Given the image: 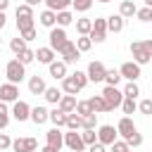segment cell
<instances>
[{"label": "cell", "instance_id": "6da1fadb", "mask_svg": "<svg viewBox=\"0 0 152 152\" xmlns=\"http://www.w3.org/2000/svg\"><path fill=\"white\" fill-rule=\"evenodd\" d=\"M131 55H133V62L135 64H147L152 62V38L147 40H133L131 43Z\"/></svg>", "mask_w": 152, "mask_h": 152}, {"label": "cell", "instance_id": "7a4b0ae2", "mask_svg": "<svg viewBox=\"0 0 152 152\" xmlns=\"http://www.w3.org/2000/svg\"><path fill=\"white\" fill-rule=\"evenodd\" d=\"M5 76H7V83L19 86V83L26 78V66L14 57V59H10V62H7V66H5Z\"/></svg>", "mask_w": 152, "mask_h": 152}, {"label": "cell", "instance_id": "3957f363", "mask_svg": "<svg viewBox=\"0 0 152 152\" xmlns=\"http://www.w3.org/2000/svg\"><path fill=\"white\" fill-rule=\"evenodd\" d=\"M100 95L104 97V102H107L109 109H116V107H121V102H124V93H121L119 86H104Z\"/></svg>", "mask_w": 152, "mask_h": 152}, {"label": "cell", "instance_id": "277c9868", "mask_svg": "<svg viewBox=\"0 0 152 152\" xmlns=\"http://www.w3.org/2000/svg\"><path fill=\"white\" fill-rule=\"evenodd\" d=\"M107 19L104 17H97L95 21H93V28H90V33H88V38L93 40V43H104V38H107Z\"/></svg>", "mask_w": 152, "mask_h": 152}, {"label": "cell", "instance_id": "5b68a950", "mask_svg": "<svg viewBox=\"0 0 152 152\" xmlns=\"http://www.w3.org/2000/svg\"><path fill=\"white\" fill-rule=\"evenodd\" d=\"M104 74H107V66H104L102 62H97V59H93V62L88 64V69H86V76H88V81H93V83H102V81H104Z\"/></svg>", "mask_w": 152, "mask_h": 152}, {"label": "cell", "instance_id": "8992f818", "mask_svg": "<svg viewBox=\"0 0 152 152\" xmlns=\"http://www.w3.org/2000/svg\"><path fill=\"white\" fill-rule=\"evenodd\" d=\"M10 116L14 119V121H28L31 119V107H28V102H24V100H17V102H12V112H10Z\"/></svg>", "mask_w": 152, "mask_h": 152}, {"label": "cell", "instance_id": "52a82bcc", "mask_svg": "<svg viewBox=\"0 0 152 152\" xmlns=\"http://www.w3.org/2000/svg\"><path fill=\"white\" fill-rule=\"evenodd\" d=\"M119 74H121V78H126V81H138V78L142 76V69H140V64H135V62L131 59V62H124V64L119 66Z\"/></svg>", "mask_w": 152, "mask_h": 152}, {"label": "cell", "instance_id": "ba28073f", "mask_svg": "<svg viewBox=\"0 0 152 152\" xmlns=\"http://www.w3.org/2000/svg\"><path fill=\"white\" fill-rule=\"evenodd\" d=\"M48 40H50V48H52L55 52H59L69 38H66V31H64V28L55 26V28H50V36H48Z\"/></svg>", "mask_w": 152, "mask_h": 152}, {"label": "cell", "instance_id": "9c48e42d", "mask_svg": "<svg viewBox=\"0 0 152 152\" xmlns=\"http://www.w3.org/2000/svg\"><path fill=\"white\" fill-rule=\"evenodd\" d=\"M59 57H62V62H64V64H74V62H78V59H81V52L76 50V43H74V40H66V43H64V48L59 50Z\"/></svg>", "mask_w": 152, "mask_h": 152}, {"label": "cell", "instance_id": "30bf717a", "mask_svg": "<svg viewBox=\"0 0 152 152\" xmlns=\"http://www.w3.org/2000/svg\"><path fill=\"white\" fill-rule=\"evenodd\" d=\"M114 140H119V133L112 124H104V126H97V142L102 145H112Z\"/></svg>", "mask_w": 152, "mask_h": 152}, {"label": "cell", "instance_id": "8fae6325", "mask_svg": "<svg viewBox=\"0 0 152 152\" xmlns=\"http://www.w3.org/2000/svg\"><path fill=\"white\" fill-rule=\"evenodd\" d=\"M116 133L121 135V140H128L133 133H138V128H135V124H133L131 116H121L119 124H116Z\"/></svg>", "mask_w": 152, "mask_h": 152}, {"label": "cell", "instance_id": "7c38bea8", "mask_svg": "<svg viewBox=\"0 0 152 152\" xmlns=\"http://www.w3.org/2000/svg\"><path fill=\"white\" fill-rule=\"evenodd\" d=\"M45 145L59 152V150L64 147V133H62V131H59L57 126H55V128H50V131L45 133Z\"/></svg>", "mask_w": 152, "mask_h": 152}, {"label": "cell", "instance_id": "4fadbf2b", "mask_svg": "<svg viewBox=\"0 0 152 152\" xmlns=\"http://www.w3.org/2000/svg\"><path fill=\"white\" fill-rule=\"evenodd\" d=\"M64 147H69L71 152H83V150H86V145H83L81 133H76V131L64 133Z\"/></svg>", "mask_w": 152, "mask_h": 152}, {"label": "cell", "instance_id": "5bb4252c", "mask_svg": "<svg viewBox=\"0 0 152 152\" xmlns=\"http://www.w3.org/2000/svg\"><path fill=\"white\" fill-rule=\"evenodd\" d=\"M12 150L14 152H36L38 140L36 138H17V140H12Z\"/></svg>", "mask_w": 152, "mask_h": 152}, {"label": "cell", "instance_id": "9a60e30c", "mask_svg": "<svg viewBox=\"0 0 152 152\" xmlns=\"http://www.w3.org/2000/svg\"><path fill=\"white\" fill-rule=\"evenodd\" d=\"M19 100V86L14 83H2L0 86V102H17Z\"/></svg>", "mask_w": 152, "mask_h": 152}, {"label": "cell", "instance_id": "2e32d148", "mask_svg": "<svg viewBox=\"0 0 152 152\" xmlns=\"http://www.w3.org/2000/svg\"><path fill=\"white\" fill-rule=\"evenodd\" d=\"M38 24L45 26V28H55V26H57V12H52V10H43V12L38 14Z\"/></svg>", "mask_w": 152, "mask_h": 152}, {"label": "cell", "instance_id": "e0dca14e", "mask_svg": "<svg viewBox=\"0 0 152 152\" xmlns=\"http://www.w3.org/2000/svg\"><path fill=\"white\" fill-rule=\"evenodd\" d=\"M104 19H107V31H112V33H121L124 26H126V19L121 14H112V17H104Z\"/></svg>", "mask_w": 152, "mask_h": 152}, {"label": "cell", "instance_id": "ac0fdd59", "mask_svg": "<svg viewBox=\"0 0 152 152\" xmlns=\"http://www.w3.org/2000/svg\"><path fill=\"white\" fill-rule=\"evenodd\" d=\"M55 57H57V52H55L50 45H45V48H38V50H36V59H38L40 64H52V62H55Z\"/></svg>", "mask_w": 152, "mask_h": 152}, {"label": "cell", "instance_id": "d6986e66", "mask_svg": "<svg viewBox=\"0 0 152 152\" xmlns=\"http://www.w3.org/2000/svg\"><path fill=\"white\" fill-rule=\"evenodd\" d=\"M48 69H50V76H52L55 81H62V78H66V64H64L62 59H55L52 64H48Z\"/></svg>", "mask_w": 152, "mask_h": 152}, {"label": "cell", "instance_id": "ffe728a7", "mask_svg": "<svg viewBox=\"0 0 152 152\" xmlns=\"http://www.w3.org/2000/svg\"><path fill=\"white\" fill-rule=\"evenodd\" d=\"M62 93H64V95H76V93H81V86L76 83L74 74H66V78H62Z\"/></svg>", "mask_w": 152, "mask_h": 152}, {"label": "cell", "instance_id": "44dd1931", "mask_svg": "<svg viewBox=\"0 0 152 152\" xmlns=\"http://www.w3.org/2000/svg\"><path fill=\"white\" fill-rule=\"evenodd\" d=\"M45 88H48V86H45L43 76H38V74H36V76H31V78H28V93H31V95H43V93H45Z\"/></svg>", "mask_w": 152, "mask_h": 152}, {"label": "cell", "instance_id": "7402d4cb", "mask_svg": "<svg viewBox=\"0 0 152 152\" xmlns=\"http://www.w3.org/2000/svg\"><path fill=\"white\" fill-rule=\"evenodd\" d=\"M48 119H50V112H48L45 107H40V104H38V107H31V121H33L36 126H43Z\"/></svg>", "mask_w": 152, "mask_h": 152}, {"label": "cell", "instance_id": "603a6c76", "mask_svg": "<svg viewBox=\"0 0 152 152\" xmlns=\"http://www.w3.org/2000/svg\"><path fill=\"white\" fill-rule=\"evenodd\" d=\"M76 95H62V100L57 102V107L64 112V114H71V112H76Z\"/></svg>", "mask_w": 152, "mask_h": 152}, {"label": "cell", "instance_id": "cb8c5ba5", "mask_svg": "<svg viewBox=\"0 0 152 152\" xmlns=\"http://www.w3.org/2000/svg\"><path fill=\"white\" fill-rule=\"evenodd\" d=\"M135 12H138V7H135V2H133V0H121V5H119V14H121L124 19L135 17Z\"/></svg>", "mask_w": 152, "mask_h": 152}, {"label": "cell", "instance_id": "d4e9b609", "mask_svg": "<svg viewBox=\"0 0 152 152\" xmlns=\"http://www.w3.org/2000/svg\"><path fill=\"white\" fill-rule=\"evenodd\" d=\"M88 102H90V107H93V112H95V114H104V112H112V109L107 107V102H104V97H102V95H93Z\"/></svg>", "mask_w": 152, "mask_h": 152}, {"label": "cell", "instance_id": "484cf974", "mask_svg": "<svg viewBox=\"0 0 152 152\" xmlns=\"http://www.w3.org/2000/svg\"><path fill=\"white\" fill-rule=\"evenodd\" d=\"M48 121H52L57 128H64V126H66V114H64L59 107H55V109L50 112V119H48Z\"/></svg>", "mask_w": 152, "mask_h": 152}, {"label": "cell", "instance_id": "4316f807", "mask_svg": "<svg viewBox=\"0 0 152 152\" xmlns=\"http://www.w3.org/2000/svg\"><path fill=\"white\" fill-rule=\"evenodd\" d=\"M74 0H45V10H52V12H62V10H69Z\"/></svg>", "mask_w": 152, "mask_h": 152}, {"label": "cell", "instance_id": "83f0119b", "mask_svg": "<svg viewBox=\"0 0 152 152\" xmlns=\"http://www.w3.org/2000/svg\"><path fill=\"white\" fill-rule=\"evenodd\" d=\"M69 24H74V12H71V10L57 12V26H59V28H66Z\"/></svg>", "mask_w": 152, "mask_h": 152}, {"label": "cell", "instance_id": "f1b7e54d", "mask_svg": "<svg viewBox=\"0 0 152 152\" xmlns=\"http://www.w3.org/2000/svg\"><path fill=\"white\" fill-rule=\"evenodd\" d=\"M64 128L66 131H78V128H83V119L76 112H71V114H66V126Z\"/></svg>", "mask_w": 152, "mask_h": 152}, {"label": "cell", "instance_id": "f546056e", "mask_svg": "<svg viewBox=\"0 0 152 152\" xmlns=\"http://www.w3.org/2000/svg\"><path fill=\"white\" fill-rule=\"evenodd\" d=\"M62 90L59 88H45V93H43V97H45V102H50V104H57L59 100H62Z\"/></svg>", "mask_w": 152, "mask_h": 152}, {"label": "cell", "instance_id": "4dcf8cb0", "mask_svg": "<svg viewBox=\"0 0 152 152\" xmlns=\"http://www.w3.org/2000/svg\"><path fill=\"white\" fill-rule=\"evenodd\" d=\"M90 28H93V19H86V17L76 19V31H78V36H88Z\"/></svg>", "mask_w": 152, "mask_h": 152}, {"label": "cell", "instance_id": "1f68e13d", "mask_svg": "<svg viewBox=\"0 0 152 152\" xmlns=\"http://www.w3.org/2000/svg\"><path fill=\"white\" fill-rule=\"evenodd\" d=\"M102 83H104V86H119V83H121V74H119V69H107Z\"/></svg>", "mask_w": 152, "mask_h": 152}, {"label": "cell", "instance_id": "d6a6232c", "mask_svg": "<svg viewBox=\"0 0 152 152\" xmlns=\"http://www.w3.org/2000/svg\"><path fill=\"white\" fill-rule=\"evenodd\" d=\"M121 93H124V97H131V100H135V97L140 95V88H138V83H135V81H128V83L124 86V90H121Z\"/></svg>", "mask_w": 152, "mask_h": 152}, {"label": "cell", "instance_id": "836d02e7", "mask_svg": "<svg viewBox=\"0 0 152 152\" xmlns=\"http://www.w3.org/2000/svg\"><path fill=\"white\" fill-rule=\"evenodd\" d=\"M10 50H12L14 55H21V52L26 50V40H24L21 36H17V38H12V40H10Z\"/></svg>", "mask_w": 152, "mask_h": 152}, {"label": "cell", "instance_id": "e575fe53", "mask_svg": "<svg viewBox=\"0 0 152 152\" xmlns=\"http://www.w3.org/2000/svg\"><path fill=\"white\" fill-rule=\"evenodd\" d=\"M135 109H138V102L131 100V97H124V102H121V112H124V116L135 114Z\"/></svg>", "mask_w": 152, "mask_h": 152}, {"label": "cell", "instance_id": "d590c367", "mask_svg": "<svg viewBox=\"0 0 152 152\" xmlns=\"http://www.w3.org/2000/svg\"><path fill=\"white\" fill-rule=\"evenodd\" d=\"M90 48H93V40H90L88 36H78V38H76V50H78V52H88Z\"/></svg>", "mask_w": 152, "mask_h": 152}, {"label": "cell", "instance_id": "8d00e7d4", "mask_svg": "<svg viewBox=\"0 0 152 152\" xmlns=\"http://www.w3.org/2000/svg\"><path fill=\"white\" fill-rule=\"evenodd\" d=\"M17 59L26 66V64H31V62H36V50H31V48H26L21 55H17Z\"/></svg>", "mask_w": 152, "mask_h": 152}, {"label": "cell", "instance_id": "74e56055", "mask_svg": "<svg viewBox=\"0 0 152 152\" xmlns=\"http://www.w3.org/2000/svg\"><path fill=\"white\" fill-rule=\"evenodd\" d=\"M33 21H36V17H24V19H17V28H19V33H21V31H28V28H36V26H33Z\"/></svg>", "mask_w": 152, "mask_h": 152}, {"label": "cell", "instance_id": "f35d334b", "mask_svg": "<svg viewBox=\"0 0 152 152\" xmlns=\"http://www.w3.org/2000/svg\"><path fill=\"white\" fill-rule=\"evenodd\" d=\"M76 114H78V116H88V114H95V112H93L90 102L83 100V102H76Z\"/></svg>", "mask_w": 152, "mask_h": 152}, {"label": "cell", "instance_id": "ab89813d", "mask_svg": "<svg viewBox=\"0 0 152 152\" xmlns=\"http://www.w3.org/2000/svg\"><path fill=\"white\" fill-rule=\"evenodd\" d=\"M83 119V131H95L97 128V114H88V116H81Z\"/></svg>", "mask_w": 152, "mask_h": 152}, {"label": "cell", "instance_id": "60d3db41", "mask_svg": "<svg viewBox=\"0 0 152 152\" xmlns=\"http://www.w3.org/2000/svg\"><path fill=\"white\" fill-rule=\"evenodd\" d=\"M138 112L145 114V116H152V97H145L138 102Z\"/></svg>", "mask_w": 152, "mask_h": 152}, {"label": "cell", "instance_id": "b9f144b4", "mask_svg": "<svg viewBox=\"0 0 152 152\" xmlns=\"http://www.w3.org/2000/svg\"><path fill=\"white\" fill-rule=\"evenodd\" d=\"M14 14H17V19H24V17H33V7H28L26 2H24V5H17Z\"/></svg>", "mask_w": 152, "mask_h": 152}, {"label": "cell", "instance_id": "7bdbcfd3", "mask_svg": "<svg viewBox=\"0 0 152 152\" xmlns=\"http://www.w3.org/2000/svg\"><path fill=\"white\" fill-rule=\"evenodd\" d=\"M7 124H10V109L5 102H0V131L7 128Z\"/></svg>", "mask_w": 152, "mask_h": 152}, {"label": "cell", "instance_id": "ee69618b", "mask_svg": "<svg viewBox=\"0 0 152 152\" xmlns=\"http://www.w3.org/2000/svg\"><path fill=\"white\" fill-rule=\"evenodd\" d=\"M81 138H83V145H86V147H90L93 142H97V131H83V133H81Z\"/></svg>", "mask_w": 152, "mask_h": 152}, {"label": "cell", "instance_id": "f6af8a7d", "mask_svg": "<svg viewBox=\"0 0 152 152\" xmlns=\"http://www.w3.org/2000/svg\"><path fill=\"white\" fill-rule=\"evenodd\" d=\"M71 7H74L76 12H88V10L93 7V0H74Z\"/></svg>", "mask_w": 152, "mask_h": 152}, {"label": "cell", "instance_id": "bcb514c9", "mask_svg": "<svg viewBox=\"0 0 152 152\" xmlns=\"http://www.w3.org/2000/svg\"><path fill=\"white\" fill-rule=\"evenodd\" d=\"M126 145H128L131 150H138V147L142 145V135H140V133H133V135L126 140Z\"/></svg>", "mask_w": 152, "mask_h": 152}, {"label": "cell", "instance_id": "7dc6e473", "mask_svg": "<svg viewBox=\"0 0 152 152\" xmlns=\"http://www.w3.org/2000/svg\"><path fill=\"white\" fill-rule=\"evenodd\" d=\"M74 78H76V83L81 86V90L88 86V76H86V71H78V69H76V71H74Z\"/></svg>", "mask_w": 152, "mask_h": 152}, {"label": "cell", "instance_id": "c3c4849f", "mask_svg": "<svg viewBox=\"0 0 152 152\" xmlns=\"http://www.w3.org/2000/svg\"><path fill=\"white\" fill-rule=\"evenodd\" d=\"M109 147H112V152H128V150H131V147L126 145V140H114Z\"/></svg>", "mask_w": 152, "mask_h": 152}, {"label": "cell", "instance_id": "681fc988", "mask_svg": "<svg viewBox=\"0 0 152 152\" xmlns=\"http://www.w3.org/2000/svg\"><path fill=\"white\" fill-rule=\"evenodd\" d=\"M135 17H138L140 21H150V17H152V10H150V7H140V10L135 12Z\"/></svg>", "mask_w": 152, "mask_h": 152}, {"label": "cell", "instance_id": "f907efd6", "mask_svg": "<svg viewBox=\"0 0 152 152\" xmlns=\"http://www.w3.org/2000/svg\"><path fill=\"white\" fill-rule=\"evenodd\" d=\"M12 147V138L7 135V133H0V152H5V150H10Z\"/></svg>", "mask_w": 152, "mask_h": 152}, {"label": "cell", "instance_id": "816d5d0a", "mask_svg": "<svg viewBox=\"0 0 152 152\" xmlns=\"http://www.w3.org/2000/svg\"><path fill=\"white\" fill-rule=\"evenodd\" d=\"M19 36H21V38H24V40L28 43V40H33V38H36V28H28V31H21Z\"/></svg>", "mask_w": 152, "mask_h": 152}, {"label": "cell", "instance_id": "f5cc1de1", "mask_svg": "<svg viewBox=\"0 0 152 152\" xmlns=\"http://www.w3.org/2000/svg\"><path fill=\"white\" fill-rule=\"evenodd\" d=\"M88 152H107V145H102V142H93V145L88 147Z\"/></svg>", "mask_w": 152, "mask_h": 152}, {"label": "cell", "instance_id": "db71d44e", "mask_svg": "<svg viewBox=\"0 0 152 152\" xmlns=\"http://www.w3.org/2000/svg\"><path fill=\"white\" fill-rule=\"evenodd\" d=\"M5 24H7V17H5V12H0V31L5 28Z\"/></svg>", "mask_w": 152, "mask_h": 152}, {"label": "cell", "instance_id": "11a10c76", "mask_svg": "<svg viewBox=\"0 0 152 152\" xmlns=\"http://www.w3.org/2000/svg\"><path fill=\"white\" fill-rule=\"evenodd\" d=\"M40 2H45V0H26L28 7H36V5H40Z\"/></svg>", "mask_w": 152, "mask_h": 152}, {"label": "cell", "instance_id": "9f6ffc18", "mask_svg": "<svg viewBox=\"0 0 152 152\" xmlns=\"http://www.w3.org/2000/svg\"><path fill=\"white\" fill-rule=\"evenodd\" d=\"M10 7V0H0V12H5Z\"/></svg>", "mask_w": 152, "mask_h": 152}, {"label": "cell", "instance_id": "6f0895ef", "mask_svg": "<svg viewBox=\"0 0 152 152\" xmlns=\"http://www.w3.org/2000/svg\"><path fill=\"white\" fill-rule=\"evenodd\" d=\"M40 152H57V150H52V147H48V145H45V147H43Z\"/></svg>", "mask_w": 152, "mask_h": 152}, {"label": "cell", "instance_id": "680465c9", "mask_svg": "<svg viewBox=\"0 0 152 152\" xmlns=\"http://www.w3.org/2000/svg\"><path fill=\"white\" fill-rule=\"evenodd\" d=\"M145 7H150V10H152V0H145Z\"/></svg>", "mask_w": 152, "mask_h": 152}, {"label": "cell", "instance_id": "91938a15", "mask_svg": "<svg viewBox=\"0 0 152 152\" xmlns=\"http://www.w3.org/2000/svg\"><path fill=\"white\" fill-rule=\"evenodd\" d=\"M97 2H112V0H97Z\"/></svg>", "mask_w": 152, "mask_h": 152}, {"label": "cell", "instance_id": "94428289", "mask_svg": "<svg viewBox=\"0 0 152 152\" xmlns=\"http://www.w3.org/2000/svg\"><path fill=\"white\" fill-rule=\"evenodd\" d=\"M128 152H135V150H128Z\"/></svg>", "mask_w": 152, "mask_h": 152}, {"label": "cell", "instance_id": "6125c7cd", "mask_svg": "<svg viewBox=\"0 0 152 152\" xmlns=\"http://www.w3.org/2000/svg\"><path fill=\"white\" fill-rule=\"evenodd\" d=\"M150 93H152V88H150Z\"/></svg>", "mask_w": 152, "mask_h": 152}, {"label": "cell", "instance_id": "be15d7a7", "mask_svg": "<svg viewBox=\"0 0 152 152\" xmlns=\"http://www.w3.org/2000/svg\"><path fill=\"white\" fill-rule=\"evenodd\" d=\"M150 21H152V17H150Z\"/></svg>", "mask_w": 152, "mask_h": 152}, {"label": "cell", "instance_id": "e7e4bbea", "mask_svg": "<svg viewBox=\"0 0 152 152\" xmlns=\"http://www.w3.org/2000/svg\"><path fill=\"white\" fill-rule=\"evenodd\" d=\"M0 43H2V40H0Z\"/></svg>", "mask_w": 152, "mask_h": 152}]
</instances>
